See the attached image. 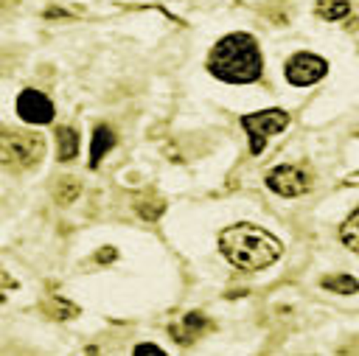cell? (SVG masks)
<instances>
[{
  "label": "cell",
  "instance_id": "obj_1",
  "mask_svg": "<svg viewBox=\"0 0 359 356\" xmlns=\"http://www.w3.org/2000/svg\"><path fill=\"white\" fill-rule=\"evenodd\" d=\"M219 249L233 266H238L244 272H258L280 258L283 244L269 230L241 221V224L224 227L219 233Z\"/></svg>",
  "mask_w": 359,
  "mask_h": 356
},
{
  "label": "cell",
  "instance_id": "obj_2",
  "mask_svg": "<svg viewBox=\"0 0 359 356\" xmlns=\"http://www.w3.org/2000/svg\"><path fill=\"white\" fill-rule=\"evenodd\" d=\"M208 70L230 84H250L264 70V56L250 34H227L208 56Z\"/></svg>",
  "mask_w": 359,
  "mask_h": 356
},
{
  "label": "cell",
  "instance_id": "obj_3",
  "mask_svg": "<svg viewBox=\"0 0 359 356\" xmlns=\"http://www.w3.org/2000/svg\"><path fill=\"white\" fill-rule=\"evenodd\" d=\"M45 157V137L36 132H6L0 137V165L28 171Z\"/></svg>",
  "mask_w": 359,
  "mask_h": 356
},
{
  "label": "cell",
  "instance_id": "obj_4",
  "mask_svg": "<svg viewBox=\"0 0 359 356\" xmlns=\"http://www.w3.org/2000/svg\"><path fill=\"white\" fill-rule=\"evenodd\" d=\"M241 126L250 137V151L261 154L269 135H278L289 126V115L283 109H261V112H250L241 118Z\"/></svg>",
  "mask_w": 359,
  "mask_h": 356
},
{
  "label": "cell",
  "instance_id": "obj_5",
  "mask_svg": "<svg viewBox=\"0 0 359 356\" xmlns=\"http://www.w3.org/2000/svg\"><path fill=\"white\" fill-rule=\"evenodd\" d=\"M266 185L280 196H300L311 188V171L306 165H275L266 174Z\"/></svg>",
  "mask_w": 359,
  "mask_h": 356
},
{
  "label": "cell",
  "instance_id": "obj_6",
  "mask_svg": "<svg viewBox=\"0 0 359 356\" xmlns=\"http://www.w3.org/2000/svg\"><path fill=\"white\" fill-rule=\"evenodd\" d=\"M325 73H328V62L309 50H300L286 62V78L294 87H309V84L320 81Z\"/></svg>",
  "mask_w": 359,
  "mask_h": 356
},
{
  "label": "cell",
  "instance_id": "obj_7",
  "mask_svg": "<svg viewBox=\"0 0 359 356\" xmlns=\"http://www.w3.org/2000/svg\"><path fill=\"white\" fill-rule=\"evenodd\" d=\"M17 115L28 123H50L53 121V104L39 90H22L17 95Z\"/></svg>",
  "mask_w": 359,
  "mask_h": 356
},
{
  "label": "cell",
  "instance_id": "obj_8",
  "mask_svg": "<svg viewBox=\"0 0 359 356\" xmlns=\"http://www.w3.org/2000/svg\"><path fill=\"white\" fill-rule=\"evenodd\" d=\"M208 328H210L208 317H205V314H199V311H191V314L180 317V322H177V325H171V336H174L177 342H182V345H188V342L199 339Z\"/></svg>",
  "mask_w": 359,
  "mask_h": 356
},
{
  "label": "cell",
  "instance_id": "obj_9",
  "mask_svg": "<svg viewBox=\"0 0 359 356\" xmlns=\"http://www.w3.org/2000/svg\"><path fill=\"white\" fill-rule=\"evenodd\" d=\"M112 146H115V132H112L109 126H104V123L95 126V132H93V137H90V168H95Z\"/></svg>",
  "mask_w": 359,
  "mask_h": 356
},
{
  "label": "cell",
  "instance_id": "obj_10",
  "mask_svg": "<svg viewBox=\"0 0 359 356\" xmlns=\"http://www.w3.org/2000/svg\"><path fill=\"white\" fill-rule=\"evenodd\" d=\"M76 154H79V135H76V129L59 126V129H56V157H59L62 163H67V160H73Z\"/></svg>",
  "mask_w": 359,
  "mask_h": 356
},
{
  "label": "cell",
  "instance_id": "obj_11",
  "mask_svg": "<svg viewBox=\"0 0 359 356\" xmlns=\"http://www.w3.org/2000/svg\"><path fill=\"white\" fill-rule=\"evenodd\" d=\"M314 11H317V17L334 22V20H342V17L351 14V3L348 0H320Z\"/></svg>",
  "mask_w": 359,
  "mask_h": 356
},
{
  "label": "cell",
  "instance_id": "obj_12",
  "mask_svg": "<svg viewBox=\"0 0 359 356\" xmlns=\"http://www.w3.org/2000/svg\"><path fill=\"white\" fill-rule=\"evenodd\" d=\"M320 283H323V289L337 292V294H353V292H359V280L351 278V275H328Z\"/></svg>",
  "mask_w": 359,
  "mask_h": 356
},
{
  "label": "cell",
  "instance_id": "obj_13",
  "mask_svg": "<svg viewBox=\"0 0 359 356\" xmlns=\"http://www.w3.org/2000/svg\"><path fill=\"white\" fill-rule=\"evenodd\" d=\"M339 238H342V244H345L348 249L359 252V207L345 219V224H342V230H339Z\"/></svg>",
  "mask_w": 359,
  "mask_h": 356
},
{
  "label": "cell",
  "instance_id": "obj_14",
  "mask_svg": "<svg viewBox=\"0 0 359 356\" xmlns=\"http://www.w3.org/2000/svg\"><path fill=\"white\" fill-rule=\"evenodd\" d=\"M79 191H81L79 179H73V177H65V179H59V185H56L53 196H56V202H59V205H70V202L79 196Z\"/></svg>",
  "mask_w": 359,
  "mask_h": 356
},
{
  "label": "cell",
  "instance_id": "obj_15",
  "mask_svg": "<svg viewBox=\"0 0 359 356\" xmlns=\"http://www.w3.org/2000/svg\"><path fill=\"white\" fill-rule=\"evenodd\" d=\"M135 207H137V213H140L143 219H149V221H154V219L165 210V205H163L160 196H140V199L135 202Z\"/></svg>",
  "mask_w": 359,
  "mask_h": 356
},
{
  "label": "cell",
  "instance_id": "obj_16",
  "mask_svg": "<svg viewBox=\"0 0 359 356\" xmlns=\"http://www.w3.org/2000/svg\"><path fill=\"white\" fill-rule=\"evenodd\" d=\"M50 317H56V320H67V317H73V314H79V308L73 306V303H67V300H62V297H53V300H48L45 306H42Z\"/></svg>",
  "mask_w": 359,
  "mask_h": 356
},
{
  "label": "cell",
  "instance_id": "obj_17",
  "mask_svg": "<svg viewBox=\"0 0 359 356\" xmlns=\"http://www.w3.org/2000/svg\"><path fill=\"white\" fill-rule=\"evenodd\" d=\"M14 286H17V280H14V278H11L6 269H0V303L6 300V294H8Z\"/></svg>",
  "mask_w": 359,
  "mask_h": 356
},
{
  "label": "cell",
  "instance_id": "obj_18",
  "mask_svg": "<svg viewBox=\"0 0 359 356\" xmlns=\"http://www.w3.org/2000/svg\"><path fill=\"white\" fill-rule=\"evenodd\" d=\"M95 261H101V263H107V261H115V249H112V247H104V249L95 255Z\"/></svg>",
  "mask_w": 359,
  "mask_h": 356
},
{
  "label": "cell",
  "instance_id": "obj_19",
  "mask_svg": "<svg viewBox=\"0 0 359 356\" xmlns=\"http://www.w3.org/2000/svg\"><path fill=\"white\" fill-rule=\"evenodd\" d=\"M135 353H163V350H160L157 345H137Z\"/></svg>",
  "mask_w": 359,
  "mask_h": 356
}]
</instances>
